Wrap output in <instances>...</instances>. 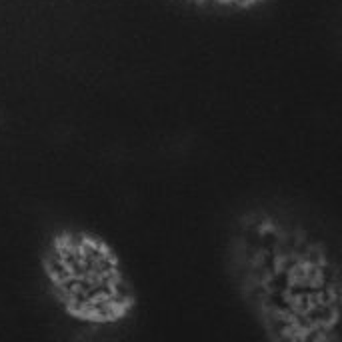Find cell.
Masks as SVG:
<instances>
[{
  "instance_id": "obj_1",
  "label": "cell",
  "mask_w": 342,
  "mask_h": 342,
  "mask_svg": "<svg viewBox=\"0 0 342 342\" xmlns=\"http://www.w3.org/2000/svg\"><path fill=\"white\" fill-rule=\"evenodd\" d=\"M186 2L210 6V8H248L252 4L264 2V0H186Z\"/></svg>"
}]
</instances>
